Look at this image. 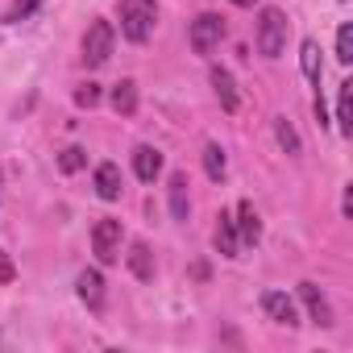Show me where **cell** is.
<instances>
[{
	"label": "cell",
	"instance_id": "27",
	"mask_svg": "<svg viewBox=\"0 0 353 353\" xmlns=\"http://www.w3.org/2000/svg\"><path fill=\"white\" fill-rule=\"evenodd\" d=\"M233 5H237V9H250V5H258V0H233Z\"/></svg>",
	"mask_w": 353,
	"mask_h": 353
},
{
	"label": "cell",
	"instance_id": "28",
	"mask_svg": "<svg viewBox=\"0 0 353 353\" xmlns=\"http://www.w3.org/2000/svg\"><path fill=\"white\" fill-rule=\"evenodd\" d=\"M0 188H5V174H0Z\"/></svg>",
	"mask_w": 353,
	"mask_h": 353
},
{
	"label": "cell",
	"instance_id": "15",
	"mask_svg": "<svg viewBox=\"0 0 353 353\" xmlns=\"http://www.w3.org/2000/svg\"><path fill=\"white\" fill-rule=\"evenodd\" d=\"M192 200H188V174H170V216L174 221H188Z\"/></svg>",
	"mask_w": 353,
	"mask_h": 353
},
{
	"label": "cell",
	"instance_id": "18",
	"mask_svg": "<svg viewBox=\"0 0 353 353\" xmlns=\"http://www.w3.org/2000/svg\"><path fill=\"white\" fill-rule=\"evenodd\" d=\"M336 125L341 133H353V83H341L336 92Z\"/></svg>",
	"mask_w": 353,
	"mask_h": 353
},
{
	"label": "cell",
	"instance_id": "11",
	"mask_svg": "<svg viewBox=\"0 0 353 353\" xmlns=\"http://www.w3.org/2000/svg\"><path fill=\"white\" fill-rule=\"evenodd\" d=\"M96 196L100 200H121V166L117 162L96 166Z\"/></svg>",
	"mask_w": 353,
	"mask_h": 353
},
{
	"label": "cell",
	"instance_id": "4",
	"mask_svg": "<svg viewBox=\"0 0 353 353\" xmlns=\"http://www.w3.org/2000/svg\"><path fill=\"white\" fill-rule=\"evenodd\" d=\"M221 38H225V17H216V13H200V17L192 21L188 42H192L196 54H212V50L221 46Z\"/></svg>",
	"mask_w": 353,
	"mask_h": 353
},
{
	"label": "cell",
	"instance_id": "9",
	"mask_svg": "<svg viewBox=\"0 0 353 353\" xmlns=\"http://www.w3.org/2000/svg\"><path fill=\"white\" fill-rule=\"evenodd\" d=\"M212 241H216V250H221L225 258H241V237H237V225H233V216H229V212H221Z\"/></svg>",
	"mask_w": 353,
	"mask_h": 353
},
{
	"label": "cell",
	"instance_id": "12",
	"mask_svg": "<svg viewBox=\"0 0 353 353\" xmlns=\"http://www.w3.org/2000/svg\"><path fill=\"white\" fill-rule=\"evenodd\" d=\"M133 170H137L141 183H154L158 170H162V154H158L154 145H137V150H133Z\"/></svg>",
	"mask_w": 353,
	"mask_h": 353
},
{
	"label": "cell",
	"instance_id": "17",
	"mask_svg": "<svg viewBox=\"0 0 353 353\" xmlns=\"http://www.w3.org/2000/svg\"><path fill=\"white\" fill-rule=\"evenodd\" d=\"M112 108H117L121 117H133V112H137V83H133V79H121V83L112 88Z\"/></svg>",
	"mask_w": 353,
	"mask_h": 353
},
{
	"label": "cell",
	"instance_id": "2",
	"mask_svg": "<svg viewBox=\"0 0 353 353\" xmlns=\"http://www.w3.org/2000/svg\"><path fill=\"white\" fill-rule=\"evenodd\" d=\"M121 241H125V229H121V221H112V216L96 221V229H92V254L100 258V266H112V262H121Z\"/></svg>",
	"mask_w": 353,
	"mask_h": 353
},
{
	"label": "cell",
	"instance_id": "23",
	"mask_svg": "<svg viewBox=\"0 0 353 353\" xmlns=\"http://www.w3.org/2000/svg\"><path fill=\"white\" fill-rule=\"evenodd\" d=\"M336 59H341V63H353V26H349V21L336 30Z\"/></svg>",
	"mask_w": 353,
	"mask_h": 353
},
{
	"label": "cell",
	"instance_id": "16",
	"mask_svg": "<svg viewBox=\"0 0 353 353\" xmlns=\"http://www.w3.org/2000/svg\"><path fill=\"white\" fill-rule=\"evenodd\" d=\"M299 67H303V75L316 83V92H320V75H324V63H320V46H316L312 38L299 46Z\"/></svg>",
	"mask_w": 353,
	"mask_h": 353
},
{
	"label": "cell",
	"instance_id": "13",
	"mask_svg": "<svg viewBox=\"0 0 353 353\" xmlns=\"http://www.w3.org/2000/svg\"><path fill=\"white\" fill-rule=\"evenodd\" d=\"M208 79H212V88H216V96H221V108H225V112H237L241 100H237V83H233V75H229L225 67H212Z\"/></svg>",
	"mask_w": 353,
	"mask_h": 353
},
{
	"label": "cell",
	"instance_id": "14",
	"mask_svg": "<svg viewBox=\"0 0 353 353\" xmlns=\"http://www.w3.org/2000/svg\"><path fill=\"white\" fill-rule=\"evenodd\" d=\"M125 258H129V270H133L141 283H150V279H154V254H150V245H145V241H133Z\"/></svg>",
	"mask_w": 353,
	"mask_h": 353
},
{
	"label": "cell",
	"instance_id": "7",
	"mask_svg": "<svg viewBox=\"0 0 353 353\" xmlns=\"http://www.w3.org/2000/svg\"><path fill=\"white\" fill-rule=\"evenodd\" d=\"M233 225H237L241 245H258V241H262V221H258V212H254V204H250V200H241V204H237Z\"/></svg>",
	"mask_w": 353,
	"mask_h": 353
},
{
	"label": "cell",
	"instance_id": "20",
	"mask_svg": "<svg viewBox=\"0 0 353 353\" xmlns=\"http://www.w3.org/2000/svg\"><path fill=\"white\" fill-rule=\"evenodd\" d=\"M274 137H279V145H283L287 154H299V133L291 129V121H287V117H279V121H274Z\"/></svg>",
	"mask_w": 353,
	"mask_h": 353
},
{
	"label": "cell",
	"instance_id": "5",
	"mask_svg": "<svg viewBox=\"0 0 353 353\" xmlns=\"http://www.w3.org/2000/svg\"><path fill=\"white\" fill-rule=\"evenodd\" d=\"M112 42H117L112 26H108V21H92L88 34H83V63H88V67H104L108 54H112Z\"/></svg>",
	"mask_w": 353,
	"mask_h": 353
},
{
	"label": "cell",
	"instance_id": "26",
	"mask_svg": "<svg viewBox=\"0 0 353 353\" xmlns=\"http://www.w3.org/2000/svg\"><path fill=\"white\" fill-rule=\"evenodd\" d=\"M341 212L353 216V188H345V200H341Z\"/></svg>",
	"mask_w": 353,
	"mask_h": 353
},
{
	"label": "cell",
	"instance_id": "21",
	"mask_svg": "<svg viewBox=\"0 0 353 353\" xmlns=\"http://www.w3.org/2000/svg\"><path fill=\"white\" fill-rule=\"evenodd\" d=\"M83 162H88V150H79V145H67V150L59 154V170H63V174L83 170Z\"/></svg>",
	"mask_w": 353,
	"mask_h": 353
},
{
	"label": "cell",
	"instance_id": "8",
	"mask_svg": "<svg viewBox=\"0 0 353 353\" xmlns=\"http://www.w3.org/2000/svg\"><path fill=\"white\" fill-rule=\"evenodd\" d=\"M299 299H303L307 316H312L320 328H328V324H332V307H328V299L320 295V287H316V283H299Z\"/></svg>",
	"mask_w": 353,
	"mask_h": 353
},
{
	"label": "cell",
	"instance_id": "19",
	"mask_svg": "<svg viewBox=\"0 0 353 353\" xmlns=\"http://www.w3.org/2000/svg\"><path fill=\"white\" fill-rule=\"evenodd\" d=\"M204 170H208V179H225V170H229V162H225V150L216 145V141H208L204 145Z\"/></svg>",
	"mask_w": 353,
	"mask_h": 353
},
{
	"label": "cell",
	"instance_id": "6",
	"mask_svg": "<svg viewBox=\"0 0 353 353\" xmlns=\"http://www.w3.org/2000/svg\"><path fill=\"white\" fill-rule=\"evenodd\" d=\"M262 312H266L274 324H287V328L299 324V312H295V303H291L283 291H266V295H262Z\"/></svg>",
	"mask_w": 353,
	"mask_h": 353
},
{
	"label": "cell",
	"instance_id": "22",
	"mask_svg": "<svg viewBox=\"0 0 353 353\" xmlns=\"http://www.w3.org/2000/svg\"><path fill=\"white\" fill-rule=\"evenodd\" d=\"M42 5H46V0H13V9L5 13V21H9V26H17V21H26V17H34Z\"/></svg>",
	"mask_w": 353,
	"mask_h": 353
},
{
	"label": "cell",
	"instance_id": "1",
	"mask_svg": "<svg viewBox=\"0 0 353 353\" xmlns=\"http://www.w3.org/2000/svg\"><path fill=\"white\" fill-rule=\"evenodd\" d=\"M154 21H158V5L154 0H121V34L129 42H145L154 34Z\"/></svg>",
	"mask_w": 353,
	"mask_h": 353
},
{
	"label": "cell",
	"instance_id": "25",
	"mask_svg": "<svg viewBox=\"0 0 353 353\" xmlns=\"http://www.w3.org/2000/svg\"><path fill=\"white\" fill-rule=\"evenodd\" d=\"M13 274H17V270H13V262H9V254H5V250H0V283H13Z\"/></svg>",
	"mask_w": 353,
	"mask_h": 353
},
{
	"label": "cell",
	"instance_id": "3",
	"mask_svg": "<svg viewBox=\"0 0 353 353\" xmlns=\"http://www.w3.org/2000/svg\"><path fill=\"white\" fill-rule=\"evenodd\" d=\"M283 46H287V17H283L279 9H266L262 21H258V54L279 59Z\"/></svg>",
	"mask_w": 353,
	"mask_h": 353
},
{
	"label": "cell",
	"instance_id": "10",
	"mask_svg": "<svg viewBox=\"0 0 353 353\" xmlns=\"http://www.w3.org/2000/svg\"><path fill=\"white\" fill-rule=\"evenodd\" d=\"M75 291H79V299H83L92 312L104 307V279H100V270H83V274L75 279Z\"/></svg>",
	"mask_w": 353,
	"mask_h": 353
},
{
	"label": "cell",
	"instance_id": "24",
	"mask_svg": "<svg viewBox=\"0 0 353 353\" xmlns=\"http://www.w3.org/2000/svg\"><path fill=\"white\" fill-rule=\"evenodd\" d=\"M75 104H79V108H96V104H100V88H96V83H83V88L75 92Z\"/></svg>",
	"mask_w": 353,
	"mask_h": 353
}]
</instances>
